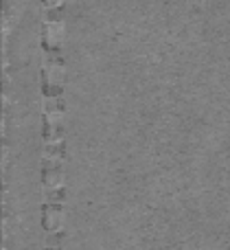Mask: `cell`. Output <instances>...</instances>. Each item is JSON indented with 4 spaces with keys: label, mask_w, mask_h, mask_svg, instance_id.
<instances>
[{
    "label": "cell",
    "mask_w": 230,
    "mask_h": 250,
    "mask_svg": "<svg viewBox=\"0 0 230 250\" xmlns=\"http://www.w3.org/2000/svg\"><path fill=\"white\" fill-rule=\"evenodd\" d=\"M44 178H46L48 185H57V182H59V176H57V173H46Z\"/></svg>",
    "instance_id": "cell-1"
},
{
    "label": "cell",
    "mask_w": 230,
    "mask_h": 250,
    "mask_svg": "<svg viewBox=\"0 0 230 250\" xmlns=\"http://www.w3.org/2000/svg\"><path fill=\"white\" fill-rule=\"evenodd\" d=\"M44 2H46L48 7H57V4H61V0H44Z\"/></svg>",
    "instance_id": "cell-2"
}]
</instances>
